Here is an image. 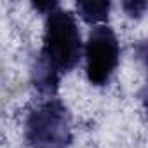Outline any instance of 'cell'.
<instances>
[{
    "mask_svg": "<svg viewBox=\"0 0 148 148\" xmlns=\"http://www.w3.org/2000/svg\"><path fill=\"white\" fill-rule=\"evenodd\" d=\"M82 58V37L77 19L59 5L45 14L42 49L33 66L35 87L54 94L63 75L70 73Z\"/></svg>",
    "mask_w": 148,
    "mask_h": 148,
    "instance_id": "1",
    "label": "cell"
},
{
    "mask_svg": "<svg viewBox=\"0 0 148 148\" xmlns=\"http://www.w3.org/2000/svg\"><path fill=\"white\" fill-rule=\"evenodd\" d=\"M25 139L30 148H70L73 132L68 108L56 98L38 103L26 117Z\"/></svg>",
    "mask_w": 148,
    "mask_h": 148,
    "instance_id": "2",
    "label": "cell"
},
{
    "mask_svg": "<svg viewBox=\"0 0 148 148\" xmlns=\"http://www.w3.org/2000/svg\"><path fill=\"white\" fill-rule=\"evenodd\" d=\"M86 75L92 86H106L120 61V42L106 25H98L89 32L86 47Z\"/></svg>",
    "mask_w": 148,
    "mask_h": 148,
    "instance_id": "3",
    "label": "cell"
},
{
    "mask_svg": "<svg viewBox=\"0 0 148 148\" xmlns=\"http://www.w3.org/2000/svg\"><path fill=\"white\" fill-rule=\"evenodd\" d=\"M110 9L112 4L105 2V0H80V2H77L79 16L89 25H98L106 21L110 16Z\"/></svg>",
    "mask_w": 148,
    "mask_h": 148,
    "instance_id": "4",
    "label": "cell"
},
{
    "mask_svg": "<svg viewBox=\"0 0 148 148\" xmlns=\"http://www.w3.org/2000/svg\"><path fill=\"white\" fill-rule=\"evenodd\" d=\"M124 11L131 16V18H141L145 9H146V0H129V2H124L122 4Z\"/></svg>",
    "mask_w": 148,
    "mask_h": 148,
    "instance_id": "5",
    "label": "cell"
},
{
    "mask_svg": "<svg viewBox=\"0 0 148 148\" xmlns=\"http://www.w3.org/2000/svg\"><path fill=\"white\" fill-rule=\"evenodd\" d=\"M58 5H59L58 2H44V4L37 2V4H33V7H35L37 11H42L44 14H49V12H51V11H54Z\"/></svg>",
    "mask_w": 148,
    "mask_h": 148,
    "instance_id": "6",
    "label": "cell"
}]
</instances>
